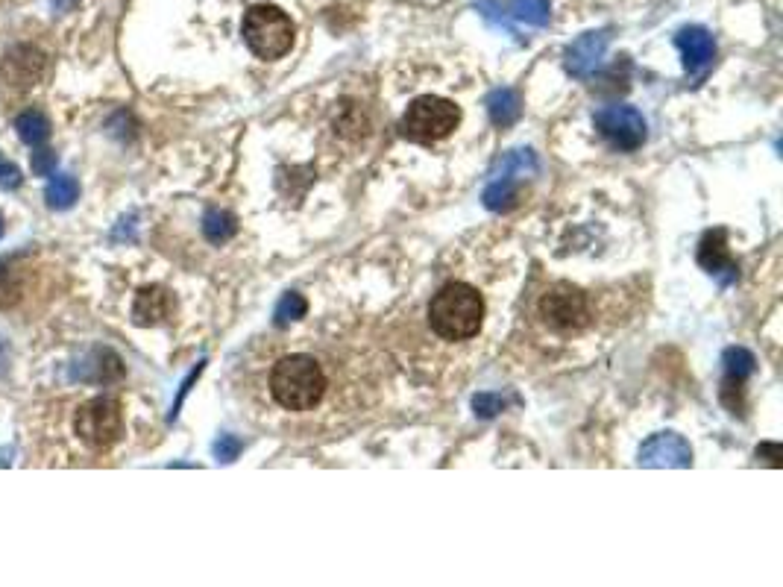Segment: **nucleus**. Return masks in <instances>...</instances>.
Wrapping results in <instances>:
<instances>
[{
	"label": "nucleus",
	"instance_id": "obj_1",
	"mask_svg": "<svg viewBox=\"0 0 783 587\" xmlns=\"http://www.w3.org/2000/svg\"><path fill=\"white\" fill-rule=\"evenodd\" d=\"M484 323V300L467 282H449L429 303V326L443 341H467Z\"/></svg>",
	"mask_w": 783,
	"mask_h": 587
},
{
	"label": "nucleus",
	"instance_id": "obj_2",
	"mask_svg": "<svg viewBox=\"0 0 783 587\" xmlns=\"http://www.w3.org/2000/svg\"><path fill=\"white\" fill-rule=\"evenodd\" d=\"M323 394H326V373L317 359L294 353L273 364L270 397L285 411H311L320 406Z\"/></svg>",
	"mask_w": 783,
	"mask_h": 587
},
{
	"label": "nucleus",
	"instance_id": "obj_3",
	"mask_svg": "<svg viewBox=\"0 0 783 587\" xmlns=\"http://www.w3.org/2000/svg\"><path fill=\"white\" fill-rule=\"evenodd\" d=\"M241 36H244L247 47H250L259 59L276 62V59H282V56L294 47L297 27H294L291 15L282 12L279 6L259 3V6H253V9L244 12Z\"/></svg>",
	"mask_w": 783,
	"mask_h": 587
},
{
	"label": "nucleus",
	"instance_id": "obj_4",
	"mask_svg": "<svg viewBox=\"0 0 783 587\" xmlns=\"http://www.w3.org/2000/svg\"><path fill=\"white\" fill-rule=\"evenodd\" d=\"M461 124V109L446 100V97H435V94H426V97H417L405 115H402V136L408 141H417V144H435V141H443L449 138Z\"/></svg>",
	"mask_w": 783,
	"mask_h": 587
},
{
	"label": "nucleus",
	"instance_id": "obj_5",
	"mask_svg": "<svg viewBox=\"0 0 783 587\" xmlns=\"http://www.w3.org/2000/svg\"><path fill=\"white\" fill-rule=\"evenodd\" d=\"M74 432L88 450H109L124 435V414L121 403L112 397H97L77 408Z\"/></svg>",
	"mask_w": 783,
	"mask_h": 587
},
{
	"label": "nucleus",
	"instance_id": "obj_6",
	"mask_svg": "<svg viewBox=\"0 0 783 587\" xmlns=\"http://www.w3.org/2000/svg\"><path fill=\"white\" fill-rule=\"evenodd\" d=\"M540 317L558 332H578L590 323V303L587 294L575 285L558 282L540 300Z\"/></svg>",
	"mask_w": 783,
	"mask_h": 587
},
{
	"label": "nucleus",
	"instance_id": "obj_7",
	"mask_svg": "<svg viewBox=\"0 0 783 587\" xmlns=\"http://www.w3.org/2000/svg\"><path fill=\"white\" fill-rule=\"evenodd\" d=\"M593 124L619 150H637V147H643V141L649 136L646 118L634 106H605V109L596 112Z\"/></svg>",
	"mask_w": 783,
	"mask_h": 587
},
{
	"label": "nucleus",
	"instance_id": "obj_8",
	"mask_svg": "<svg viewBox=\"0 0 783 587\" xmlns=\"http://www.w3.org/2000/svg\"><path fill=\"white\" fill-rule=\"evenodd\" d=\"M47 74V53L36 45H15L0 62V80L15 91L33 89Z\"/></svg>",
	"mask_w": 783,
	"mask_h": 587
},
{
	"label": "nucleus",
	"instance_id": "obj_9",
	"mask_svg": "<svg viewBox=\"0 0 783 587\" xmlns=\"http://www.w3.org/2000/svg\"><path fill=\"white\" fill-rule=\"evenodd\" d=\"M71 379L86 382V385H112V382L124 379V362L109 347H91L71 364Z\"/></svg>",
	"mask_w": 783,
	"mask_h": 587
},
{
	"label": "nucleus",
	"instance_id": "obj_10",
	"mask_svg": "<svg viewBox=\"0 0 783 587\" xmlns=\"http://www.w3.org/2000/svg\"><path fill=\"white\" fill-rule=\"evenodd\" d=\"M693 450L678 432H657L640 447V467H690Z\"/></svg>",
	"mask_w": 783,
	"mask_h": 587
},
{
	"label": "nucleus",
	"instance_id": "obj_11",
	"mask_svg": "<svg viewBox=\"0 0 783 587\" xmlns=\"http://www.w3.org/2000/svg\"><path fill=\"white\" fill-rule=\"evenodd\" d=\"M698 265L710 276H716L722 285H731L737 282L740 276V268L737 262L731 259V250H728V232L725 229H713L701 238V247H698Z\"/></svg>",
	"mask_w": 783,
	"mask_h": 587
},
{
	"label": "nucleus",
	"instance_id": "obj_12",
	"mask_svg": "<svg viewBox=\"0 0 783 587\" xmlns=\"http://www.w3.org/2000/svg\"><path fill=\"white\" fill-rule=\"evenodd\" d=\"M610 36L605 30H590L584 36H578L572 45L566 47V71L572 77H581L587 80L605 59V50H608Z\"/></svg>",
	"mask_w": 783,
	"mask_h": 587
},
{
	"label": "nucleus",
	"instance_id": "obj_13",
	"mask_svg": "<svg viewBox=\"0 0 783 587\" xmlns=\"http://www.w3.org/2000/svg\"><path fill=\"white\" fill-rule=\"evenodd\" d=\"M675 42H678V50H681V56H684V65H687V71H690L693 77H701V74L713 65V59H716V42H713V36H710L704 27H687V30H681Z\"/></svg>",
	"mask_w": 783,
	"mask_h": 587
},
{
	"label": "nucleus",
	"instance_id": "obj_14",
	"mask_svg": "<svg viewBox=\"0 0 783 587\" xmlns=\"http://www.w3.org/2000/svg\"><path fill=\"white\" fill-rule=\"evenodd\" d=\"M174 312V300L165 288L159 285H147L135 294V303H132V320L138 326H156L162 320H168V315Z\"/></svg>",
	"mask_w": 783,
	"mask_h": 587
},
{
	"label": "nucleus",
	"instance_id": "obj_15",
	"mask_svg": "<svg viewBox=\"0 0 783 587\" xmlns=\"http://www.w3.org/2000/svg\"><path fill=\"white\" fill-rule=\"evenodd\" d=\"M540 171V162L534 156V150H511L499 159V165L493 168L490 180H511L520 182L525 177H534Z\"/></svg>",
	"mask_w": 783,
	"mask_h": 587
},
{
	"label": "nucleus",
	"instance_id": "obj_16",
	"mask_svg": "<svg viewBox=\"0 0 783 587\" xmlns=\"http://www.w3.org/2000/svg\"><path fill=\"white\" fill-rule=\"evenodd\" d=\"M487 115L496 127H511L522 115V100L514 89H493L487 94Z\"/></svg>",
	"mask_w": 783,
	"mask_h": 587
},
{
	"label": "nucleus",
	"instance_id": "obj_17",
	"mask_svg": "<svg viewBox=\"0 0 783 587\" xmlns=\"http://www.w3.org/2000/svg\"><path fill=\"white\" fill-rule=\"evenodd\" d=\"M80 197V182L74 180L71 174H53L47 188H44V203L56 212L71 209Z\"/></svg>",
	"mask_w": 783,
	"mask_h": 587
},
{
	"label": "nucleus",
	"instance_id": "obj_18",
	"mask_svg": "<svg viewBox=\"0 0 783 587\" xmlns=\"http://www.w3.org/2000/svg\"><path fill=\"white\" fill-rule=\"evenodd\" d=\"M15 133H18V138L24 144L39 147L50 136V121H47V115H44L42 109H27V112H21L15 118Z\"/></svg>",
	"mask_w": 783,
	"mask_h": 587
},
{
	"label": "nucleus",
	"instance_id": "obj_19",
	"mask_svg": "<svg viewBox=\"0 0 783 587\" xmlns=\"http://www.w3.org/2000/svg\"><path fill=\"white\" fill-rule=\"evenodd\" d=\"M481 200H484V206H487L490 212H508V209H514L517 200H520V182L490 180L487 182V188H484V194H481Z\"/></svg>",
	"mask_w": 783,
	"mask_h": 587
},
{
	"label": "nucleus",
	"instance_id": "obj_20",
	"mask_svg": "<svg viewBox=\"0 0 783 587\" xmlns=\"http://www.w3.org/2000/svg\"><path fill=\"white\" fill-rule=\"evenodd\" d=\"M549 15H552L549 0H511L508 6V18L525 27H546Z\"/></svg>",
	"mask_w": 783,
	"mask_h": 587
},
{
	"label": "nucleus",
	"instance_id": "obj_21",
	"mask_svg": "<svg viewBox=\"0 0 783 587\" xmlns=\"http://www.w3.org/2000/svg\"><path fill=\"white\" fill-rule=\"evenodd\" d=\"M203 232L212 244H223L235 235V218L229 212H220V209H212L206 212L203 218Z\"/></svg>",
	"mask_w": 783,
	"mask_h": 587
},
{
	"label": "nucleus",
	"instance_id": "obj_22",
	"mask_svg": "<svg viewBox=\"0 0 783 587\" xmlns=\"http://www.w3.org/2000/svg\"><path fill=\"white\" fill-rule=\"evenodd\" d=\"M722 364H725V376L728 379H740L745 382L751 373H754V356L745 350V347H731V350H725V356H722Z\"/></svg>",
	"mask_w": 783,
	"mask_h": 587
},
{
	"label": "nucleus",
	"instance_id": "obj_23",
	"mask_svg": "<svg viewBox=\"0 0 783 587\" xmlns=\"http://www.w3.org/2000/svg\"><path fill=\"white\" fill-rule=\"evenodd\" d=\"M308 312V303H305L303 294L297 291H288L279 303H276V312H273V323L276 326H288L291 320H300Z\"/></svg>",
	"mask_w": 783,
	"mask_h": 587
},
{
	"label": "nucleus",
	"instance_id": "obj_24",
	"mask_svg": "<svg viewBox=\"0 0 783 587\" xmlns=\"http://www.w3.org/2000/svg\"><path fill=\"white\" fill-rule=\"evenodd\" d=\"M476 9L481 12V18L484 21H490L496 30H505V33H511V36H520V30L511 24V18H508V12L496 3V0H479L476 3Z\"/></svg>",
	"mask_w": 783,
	"mask_h": 587
},
{
	"label": "nucleus",
	"instance_id": "obj_25",
	"mask_svg": "<svg viewBox=\"0 0 783 587\" xmlns=\"http://www.w3.org/2000/svg\"><path fill=\"white\" fill-rule=\"evenodd\" d=\"M18 291V276L9 271V262H0V309H9L21 297Z\"/></svg>",
	"mask_w": 783,
	"mask_h": 587
},
{
	"label": "nucleus",
	"instance_id": "obj_26",
	"mask_svg": "<svg viewBox=\"0 0 783 587\" xmlns=\"http://www.w3.org/2000/svg\"><path fill=\"white\" fill-rule=\"evenodd\" d=\"M473 408H476V414L479 417H496L502 408H505V400H502V394H476L473 397Z\"/></svg>",
	"mask_w": 783,
	"mask_h": 587
},
{
	"label": "nucleus",
	"instance_id": "obj_27",
	"mask_svg": "<svg viewBox=\"0 0 783 587\" xmlns=\"http://www.w3.org/2000/svg\"><path fill=\"white\" fill-rule=\"evenodd\" d=\"M244 450V444H241V438H235V435H220L218 441H215V455H218V461H235L238 455Z\"/></svg>",
	"mask_w": 783,
	"mask_h": 587
},
{
	"label": "nucleus",
	"instance_id": "obj_28",
	"mask_svg": "<svg viewBox=\"0 0 783 587\" xmlns=\"http://www.w3.org/2000/svg\"><path fill=\"white\" fill-rule=\"evenodd\" d=\"M56 153L53 150H36L33 153V159H30V168H33V174H39V177H50L53 171H56Z\"/></svg>",
	"mask_w": 783,
	"mask_h": 587
},
{
	"label": "nucleus",
	"instance_id": "obj_29",
	"mask_svg": "<svg viewBox=\"0 0 783 587\" xmlns=\"http://www.w3.org/2000/svg\"><path fill=\"white\" fill-rule=\"evenodd\" d=\"M21 168L18 165H12V162H6L3 156H0V188H6V191H15L18 185H21Z\"/></svg>",
	"mask_w": 783,
	"mask_h": 587
},
{
	"label": "nucleus",
	"instance_id": "obj_30",
	"mask_svg": "<svg viewBox=\"0 0 783 587\" xmlns=\"http://www.w3.org/2000/svg\"><path fill=\"white\" fill-rule=\"evenodd\" d=\"M757 458H766L772 467H778V464H781V461H778V458H781V447H778V444H763V447L757 450Z\"/></svg>",
	"mask_w": 783,
	"mask_h": 587
},
{
	"label": "nucleus",
	"instance_id": "obj_31",
	"mask_svg": "<svg viewBox=\"0 0 783 587\" xmlns=\"http://www.w3.org/2000/svg\"><path fill=\"white\" fill-rule=\"evenodd\" d=\"M6 370H9V344L6 338H0V376H6Z\"/></svg>",
	"mask_w": 783,
	"mask_h": 587
},
{
	"label": "nucleus",
	"instance_id": "obj_32",
	"mask_svg": "<svg viewBox=\"0 0 783 587\" xmlns=\"http://www.w3.org/2000/svg\"><path fill=\"white\" fill-rule=\"evenodd\" d=\"M50 3H53V9H56V12H68V9H74L80 0H50Z\"/></svg>",
	"mask_w": 783,
	"mask_h": 587
},
{
	"label": "nucleus",
	"instance_id": "obj_33",
	"mask_svg": "<svg viewBox=\"0 0 783 587\" xmlns=\"http://www.w3.org/2000/svg\"><path fill=\"white\" fill-rule=\"evenodd\" d=\"M0 235H3V218H0Z\"/></svg>",
	"mask_w": 783,
	"mask_h": 587
}]
</instances>
